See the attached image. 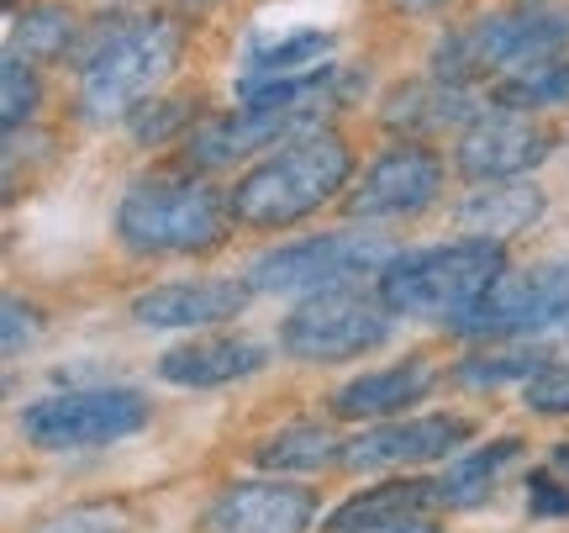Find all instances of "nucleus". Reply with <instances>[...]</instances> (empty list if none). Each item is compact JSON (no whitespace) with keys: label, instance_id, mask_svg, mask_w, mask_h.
I'll return each mask as SVG.
<instances>
[{"label":"nucleus","instance_id":"26","mask_svg":"<svg viewBox=\"0 0 569 533\" xmlns=\"http://www.w3.org/2000/svg\"><path fill=\"white\" fill-rule=\"evenodd\" d=\"M38 101H42V85L32 75V63L21 59V53H11V59L0 63V117H6V132H17L38 111Z\"/></svg>","mask_w":569,"mask_h":533},{"label":"nucleus","instance_id":"6","mask_svg":"<svg viewBox=\"0 0 569 533\" xmlns=\"http://www.w3.org/2000/svg\"><path fill=\"white\" fill-rule=\"evenodd\" d=\"M401 248L386 233H322V238H301V244L269 248L248 269V290H269V296H317L332 286H353L375 269H386Z\"/></svg>","mask_w":569,"mask_h":533},{"label":"nucleus","instance_id":"31","mask_svg":"<svg viewBox=\"0 0 569 533\" xmlns=\"http://www.w3.org/2000/svg\"><path fill=\"white\" fill-rule=\"evenodd\" d=\"M180 117L184 111L174 101H153V106L142 101L138 111H132V132H138L142 144H159V138H169V132L180 127Z\"/></svg>","mask_w":569,"mask_h":533},{"label":"nucleus","instance_id":"3","mask_svg":"<svg viewBox=\"0 0 569 533\" xmlns=\"http://www.w3.org/2000/svg\"><path fill=\"white\" fill-rule=\"evenodd\" d=\"M184 27L169 17H138L111 27L90 53L80 59V111L90 122H111V117H132L142 96L169 69L180 63Z\"/></svg>","mask_w":569,"mask_h":533},{"label":"nucleus","instance_id":"29","mask_svg":"<svg viewBox=\"0 0 569 533\" xmlns=\"http://www.w3.org/2000/svg\"><path fill=\"white\" fill-rule=\"evenodd\" d=\"M522 402L532 412H549V417H569V365H543L532 381H522Z\"/></svg>","mask_w":569,"mask_h":533},{"label":"nucleus","instance_id":"33","mask_svg":"<svg viewBox=\"0 0 569 533\" xmlns=\"http://www.w3.org/2000/svg\"><path fill=\"white\" fill-rule=\"evenodd\" d=\"M359 533H438L427 517H401V523H375V529H359Z\"/></svg>","mask_w":569,"mask_h":533},{"label":"nucleus","instance_id":"12","mask_svg":"<svg viewBox=\"0 0 569 533\" xmlns=\"http://www.w3.org/2000/svg\"><path fill=\"white\" fill-rule=\"evenodd\" d=\"M322 111L327 106H238L232 117H217L201 132H190V159L196 165H232L259 148L296 144L306 132H322Z\"/></svg>","mask_w":569,"mask_h":533},{"label":"nucleus","instance_id":"24","mask_svg":"<svg viewBox=\"0 0 569 533\" xmlns=\"http://www.w3.org/2000/svg\"><path fill=\"white\" fill-rule=\"evenodd\" d=\"M496 106H507V111H543V106H565L569 101V59H543L522 69V75H511V80L496 85Z\"/></svg>","mask_w":569,"mask_h":533},{"label":"nucleus","instance_id":"1","mask_svg":"<svg viewBox=\"0 0 569 533\" xmlns=\"http://www.w3.org/2000/svg\"><path fill=\"white\" fill-rule=\"evenodd\" d=\"M353 175V154L338 132H306L296 144L274 148L264 165H253L232 185L227 211L243 227H290L322 211Z\"/></svg>","mask_w":569,"mask_h":533},{"label":"nucleus","instance_id":"34","mask_svg":"<svg viewBox=\"0 0 569 533\" xmlns=\"http://www.w3.org/2000/svg\"><path fill=\"white\" fill-rule=\"evenodd\" d=\"M390 6H401V11H438L448 0H390Z\"/></svg>","mask_w":569,"mask_h":533},{"label":"nucleus","instance_id":"20","mask_svg":"<svg viewBox=\"0 0 569 533\" xmlns=\"http://www.w3.org/2000/svg\"><path fill=\"white\" fill-rule=\"evenodd\" d=\"M438 502V481H386L369 492L348 496L338 513L327 517V533H359L375 523H401V517H422V507Z\"/></svg>","mask_w":569,"mask_h":533},{"label":"nucleus","instance_id":"30","mask_svg":"<svg viewBox=\"0 0 569 533\" xmlns=\"http://www.w3.org/2000/svg\"><path fill=\"white\" fill-rule=\"evenodd\" d=\"M0 323H6V338H0V349L6 359H17L32 338H38V307H27L21 296H6V312H0Z\"/></svg>","mask_w":569,"mask_h":533},{"label":"nucleus","instance_id":"11","mask_svg":"<svg viewBox=\"0 0 569 533\" xmlns=\"http://www.w3.org/2000/svg\"><path fill=\"white\" fill-rule=\"evenodd\" d=\"M553 154V132L538 127L528 111H480L475 122L459 132V175L465 180H480V185H496V180H522L532 169L543 165Z\"/></svg>","mask_w":569,"mask_h":533},{"label":"nucleus","instance_id":"19","mask_svg":"<svg viewBox=\"0 0 569 533\" xmlns=\"http://www.w3.org/2000/svg\"><path fill=\"white\" fill-rule=\"evenodd\" d=\"M475 117V101H469L465 85H411V90H396L386 106V127L407 132V138H427V132H443L453 122H469Z\"/></svg>","mask_w":569,"mask_h":533},{"label":"nucleus","instance_id":"7","mask_svg":"<svg viewBox=\"0 0 569 533\" xmlns=\"http://www.w3.org/2000/svg\"><path fill=\"white\" fill-rule=\"evenodd\" d=\"M390 317L380 290H359V286H332L306 296L301 307L280 323V344L284 354L296 359H311V365H338V359H353V354L380 349L390 338Z\"/></svg>","mask_w":569,"mask_h":533},{"label":"nucleus","instance_id":"21","mask_svg":"<svg viewBox=\"0 0 569 533\" xmlns=\"http://www.w3.org/2000/svg\"><path fill=\"white\" fill-rule=\"evenodd\" d=\"M332 38L317 27L280 32V38H253L243 53V80H290V75H317L332 69Z\"/></svg>","mask_w":569,"mask_h":533},{"label":"nucleus","instance_id":"8","mask_svg":"<svg viewBox=\"0 0 569 533\" xmlns=\"http://www.w3.org/2000/svg\"><path fill=\"white\" fill-rule=\"evenodd\" d=\"M142 428H148V402L122 386L59 391L21 412V438L38 450H106Z\"/></svg>","mask_w":569,"mask_h":533},{"label":"nucleus","instance_id":"4","mask_svg":"<svg viewBox=\"0 0 569 533\" xmlns=\"http://www.w3.org/2000/svg\"><path fill=\"white\" fill-rule=\"evenodd\" d=\"M569 48V11L565 6H528V11H496L469 21L465 32L438 42V80L465 85L480 75H522L532 63L559 59Z\"/></svg>","mask_w":569,"mask_h":533},{"label":"nucleus","instance_id":"10","mask_svg":"<svg viewBox=\"0 0 569 533\" xmlns=\"http://www.w3.org/2000/svg\"><path fill=\"white\" fill-rule=\"evenodd\" d=\"M443 190V159L422 144H396L348 185V217L359 223H401L438 201Z\"/></svg>","mask_w":569,"mask_h":533},{"label":"nucleus","instance_id":"23","mask_svg":"<svg viewBox=\"0 0 569 533\" xmlns=\"http://www.w3.org/2000/svg\"><path fill=\"white\" fill-rule=\"evenodd\" d=\"M253 460L264 471H280V475H301V471H322L332 460H343V438L322 423H296V428H280L269 433L264 444L253 450Z\"/></svg>","mask_w":569,"mask_h":533},{"label":"nucleus","instance_id":"16","mask_svg":"<svg viewBox=\"0 0 569 533\" xmlns=\"http://www.w3.org/2000/svg\"><path fill=\"white\" fill-rule=\"evenodd\" d=\"M269 365V354L253 344V338H196V344H180L159 359V375L174 381V386H232L243 375H259Z\"/></svg>","mask_w":569,"mask_h":533},{"label":"nucleus","instance_id":"9","mask_svg":"<svg viewBox=\"0 0 569 533\" xmlns=\"http://www.w3.org/2000/svg\"><path fill=\"white\" fill-rule=\"evenodd\" d=\"M569 317V269L565 265H538L522 275H501L496 286L480 296V307L465 312L453 333L465 338H522V333H543Z\"/></svg>","mask_w":569,"mask_h":533},{"label":"nucleus","instance_id":"28","mask_svg":"<svg viewBox=\"0 0 569 533\" xmlns=\"http://www.w3.org/2000/svg\"><path fill=\"white\" fill-rule=\"evenodd\" d=\"M127 507H111V502H80L69 513L48 517L38 533H127Z\"/></svg>","mask_w":569,"mask_h":533},{"label":"nucleus","instance_id":"25","mask_svg":"<svg viewBox=\"0 0 569 533\" xmlns=\"http://www.w3.org/2000/svg\"><path fill=\"white\" fill-rule=\"evenodd\" d=\"M74 42V17L63 6H42L17 21V53L21 59H63Z\"/></svg>","mask_w":569,"mask_h":533},{"label":"nucleus","instance_id":"13","mask_svg":"<svg viewBox=\"0 0 569 533\" xmlns=\"http://www.w3.org/2000/svg\"><path fill=\"white\" fill-rule=\"evenodd\" d=\"M469 417H407V423H380V428L359 433L343 444V465L348 471H407V465H427V460H443L469 438Z\"/></svg>","mask_w":569,"mask_h":533},{"label":"nucleus","instance_id":"32","mask_svg":"<svg viewBox=\"0 0 569 533\" xmlns=\"http://www.w3.org/2000/svg\"><path fill=\"white\" fill-rule=\"evenodd\" d=\"M528 507H532V517H569V492L553 481V475H532Z\"/></svg>","mask_w":569,"mask_h":533},{"label":"nucleus","instance_id":"18","mask_svg":"<svg viewBox=\"0 0 569 533\" xmlns=\"http://www.w3.org/2000/svg\"><path fill=\"white\" fill-rule=\"evenodd\" d=\"M427 386H432V369L427 365H390V369L348 381L332 396V412L338 417H390V412H407L411 402H422Z\"/></svg>","mask_w":569,"mask_h":533},{"label":"nucleus","instance_id":"5","mask_svg":"<svg viewBox=\"0 0 569 533\" xmlns=\"http://www.w3.org/2000/svg\"><path fill=\"white\" fill-rule=\"evenodd\" d=\"M117 233L132 254H201L222 238V196L201 180H138L117 206Z\"/></svg>","mask_w":569,"mask_h":533},{"label":"nucleus","instance_id":"17","mask_svg":"<svg viewBox=\"0 0 569 533\" xmlns=\"http://www.w3.org/2000/svg\"><path fill=\"white\" fill-rule=\"evenodd\" d=\"M538 217H543V190H538V185H511V180L480 185V190L459 206L465 238H490V244H501L511 233H528Z\"/></svg>","mask_w":569,"mask_h":533},{"label":"nucleus","instance_id":"2","mask_svg":"<svg viewBox=\"0 0 569 533\" xmlns=\"http://www.w3.org/2000/svg\"><path fill=\"white\" fill-rule=\"evenodd\" d=\"M501 275H507V248L490 244V238H459V244L396 254L380 269V296H386L390 312L438 317V323L453 328L465 312L480 307V296Z\"/></svg>","mask_w":569,"mask_h":533},{"label":"nucleus","instance_id":"35","mask_svg":"<svg viewBox=\"0 0 569 533\" xmlns=\"http://www.w3.org/2000/svg\"><path fill=\"white\" fill-rule=\"evenodd\" d=\"M180 6H206V0H180Z\"/></svg>","mask_w":569,"mask_h":533},{"label":"nucleus","instance_id":"15","mask_svg":"<svg viewBox=\"0 0 569 533\" xmlns=\"http://www.w3.org/2000/svg\"><path fill=\"white\" fill-rule=\"evenodd\" d=\"M248 307V286L238 280H174L153 286L132 302V317L142 328H211Z\"/></svg>","mask_w":569,"mask_h":533},{"label":"nucleus","instance_id":"14","mask_svg":"<svg viewBox=\"0 0 569 533\" xmlns=\"http://www.w3.org/2000/svg\"><path fill=\"white\" fill-rule=\"evenodd\" d=\"M317 517V496L290 481H248L227 486L201 517V533H306Z\"/></svg>","mask_w":569,"mask_h":533},{"label":"nucleus","instance_id":"22","mask_svg":"<svg viewBox=\"0 0 569 533\" xmlns=\"http://www.w3.org/2000/svg\"><path fill=\"white\" fill-rule=\"evenodd\" d=\"M517 454H522L517 438H496L486 450L453 460L448 475H438V507H480V502L501 486L507 465H517Z\"/></svg>","mask_w":569,"mask_h":533},{"label":"nucleus","instance_id":"27","mask_svg":"<svg viewBox=\"0 0 569 533\" xmlns=\"http://www.w3.org/2000/svg\"><path fill=\"white\" fill-rule=\"evenodd\" d=\"M549 365V354H475L453 369L465 386H501V381H532Z\"/></svg>","mask_w":569,"mask_h":533}]
</instances>
